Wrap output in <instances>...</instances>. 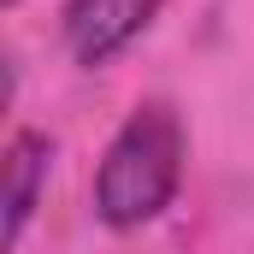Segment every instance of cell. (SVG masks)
Returning a JSON list of instances; mask_svg holds the SVG:
<instances>
[{"label": "cell", "instance_id": "obj_1", "mask_svg": "<svg viewBox=\"0 0 254 254\" xmlns=\"http://www.w3.org/2000/svg\"><path fill=\"white\" fill-rule=\"evenodd\" d=\"M190 136L172 101H136L130 119L113 130L101 166H95V219L107 231H142L154 225L184 184Z\"/></svg>", "mask_w": 254, "mask_h": 254}, {"label": "cell", "instance_id": "obj_2", "mask_svg": "<svg viewBox=\"0 0 254 254\" xmlns=\"http://www.w3.org/2000/svg\"><path fill=\"white\" fill-rule=\"evenodd\" d=\"M160 6L166 0H65L60 36H65V48H71V60L95 71V65L119 60L130 42L160 18Z\"/></svg>", "mask_w": 254, "mask_h": 254}, {"label": "cell", "instance_id": "obj_3", "mask_svg": "<svg viewBox=\"0 0 254 254\" xmlns=\"http://www.w3.org/2000/svg\"><path fill=\"white\" fill-rule=\"evenodd\" d=\"M48 172H54V136L12 130V142H6V254L24 243V231L48 195Z\"/></svg>", "mask_w": 254, "mask_h": 254}, {"label": "cell", "instance_id": "obj_4", "mask_svg": "<svg viewBox=\"0 0 254 254\" xmlns=\"http://www.w3.org/2000/svg\"><path fill=\"white\" fill-rule=\"evenodd\" d=\"M6 6H18V0H6Z\"/></svg>", "mask_w": 254, "mask_h": 254}]
</instances>
